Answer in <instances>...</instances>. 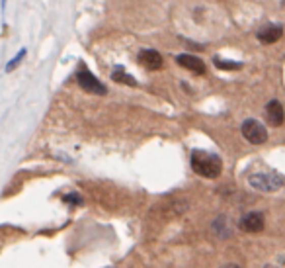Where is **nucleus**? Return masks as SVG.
<instances>
[{
    "mask_svg": "<svg viewBox=\"0 0 285 268\" xmlns=\"http://www.w3.org/2000/svg\"><path fill=\"white\" fill-rule=\"evenodd\" d=\"M281 35H283V28L281 26H275V23H270V26L262 28L260 32L256 34V37L260 39L262 43H275V41L281 39Z\"/></svg>",
    "mask_w": 285,
    "mask_h": 268,
    "instance_id": "obj_9",
    "label": "nucleus"
},
{
    "mask_svg": "<svg viewBox=\"0 0 285 268\" xmlns=\"http://www.w3.org/2000/svg\"><path fill=\"white\" fill-rule=\"evenodd\" d=\"M191 168L203 178H217L223 170V161L219 155L207 151H191L190 155Z\"/></svg>",
    "mask_w": 285,
    "mask_h": 268,
    "instance_id": "obj_1",
    "label": "nucleus"
},
{
    "mask_svg": "<svg viewBox=\"0 0 285 268\" xmlns=\"http://www.w3.org/2000/svg\"><path fill=\"white\" fill-rule=\"evenodd\" d=\"M223 268H240V266H238V264H225Z\"/></svg>",
    "mask_w": 285,
    "mask_h": 268,
    "instance_id": "obj_14",
    "label": "nucleus"
},
{
    "mask_svg": "<svg viewBox=\"0 0 285 268\" xmlns=\"http://www.w3.org/2000/svg\"><path fill=\"white\" fill-rule=\"evenodd\" d=\"M4 6H6V0H2V10H4Z\"/></svg>",
    "mask_w": 285,
    "mask_h": 268,
    "instance_id": "obj_16",
    "label": "nucleus"
},
{
    "mask_svg": "<svg viewBox=\"0 0 285 268\" xmlns=\"http://www.w3.org/2000/svg\"><path fill=\"white\" fill-rule=\"evenodd\" d=\"M176 63H178L182 69L191 70L195 75H205V70H207L202 59L191 55V53H180V55H176Z\"/></svg>",
    "mask_w": 285,
    "mask_h": 268,
    "instance_id": "obj_6",
    "label": "nucleus"
},
{
    "mask_svg": "<svg viewBox=\"0 0 285 268\" xmlns=\"http://www.w3.org/2000/svg\"><path fill=\"white\" fill-rule=\"evenodd\" d=\"M137 61H139V65L149 70H158L164 67V59L155 49H141L137 55Z\"/></svg>",
    "mask_w": 285,
    "mask_h": 268,
    "instance_id": "obj_5",
    "label": "nucleus"
},
{
    "mask_svg": "<svg viewBox=\"0 0 285 268\" xmlns=\"http://www.w3.org/2000/svg\"><path fill=\"white\" fill-rule=\"evenodd\" d=\"M76 82H78V86H80L82 90H86L88 94H96V96H106L107 94L106 84L100 81L96 75H92L84 63L78 65V70H76Z\"/></svg>",
    "mask_w": 285,
    "mask_h": 268,
    "instance_id": "obj_3",
    "label": "nucleus"
},
{
    "mask_svg": "<svg viewBox=\"0 0 285 268\" xmlns=\"http://www.w3.org/2000/svg\"><path fill=\"white\" fill-rule=\"evenodd\" d=\"M285 178L279 173H256L248 176V184L260 192H277L283 186Z\"/></svg>",
    "mask_w": 285,
    "mask_h": 268,
    "instance_id": "obj_2",
    "label": "nucleus"
},
{
    "mask_svg": "<svg viewBox=\"0 0 285 268\" xmlns=\"http://www.w3.org/2000/svg\"><path fill=\"white\" fill-rule=\"evenodd\" d=\"M266 119L272 128H281L283 126V106L279 100H270L266 104Z\"/></svg>",
    "mask_w": 285,
    "mask_h": 268,
    "instance_id": "obj_7",
    "label": "nucleus"
},
{
    "mask_svg": "<svg viewBox=\"0 0 285 268\" xmlns=\"http://www.w3.org/2000/svg\"><path fill=\"white\" fill-rule=\"evenodd\" d=\"M240 131H242L244 139L248 141V143H252V145H262V143L268 141V129L264 128V124H260V121L254 119V117L244 119Z\"/></svg>",
    "mask_w": 285,
    "mask_h": 268,
    "instance_id": "obj_4",
    "label": "nucleus"
},
{
    "mask_svg": "<svg viewBox=\"0 0 285 268\" xmlns=\"http://www.w3.org/2000/svg\"><path fill=\"white\" fill-rule=\"evenodd\" d=\"M24 57H25V49H20V53H16V57L10 59V61L6 63V67H4V69H6V72H12V70L16 69L20 63H22V59H24Z\"/></svg>",
    "mask_w": 285,
    "mask_h": 268,
    "instance_id": "obj_12",
    "label": "nucleus"
},
{
    "mask_svg": "<svg viewBox=\"0 0 285 268\" xmlns=\"http://www.w3.org/2000/svg\"><path fill=\"white\" fill-rule=\"evenodd\" d=\"M213 63L217 65V69H223V70H237L242 67L240 61H229V59H221V57H215Z\"/></svg>",
    "mask_w": 285,
    "mask_h": 268,
    "instance_id": "obj_11",
    "label": "nucleus"
},
{
    "mask_svg": "<svg viewBox=\"0 0 285 268\" xmlns=\"http://www.w3.org/2000/svg\"><path fill=\"white\" fill-rule=\"evenodd\" d=\"M264 268H279V266H275V264H266Z\"/></svg>",
    "mask_w": 285,
    "mask_h": 268,
    "instance_id": "obj_15",
    "label": "nucleus"
},
{
    "mask_svg": "<svg viewBox=\"0 0 285 268\" xmlns=\"http://www.w3.org/2000/svg\"><path fill=\"white\" fill-rule=\"evenodd\" d=\"M111 81L113 82H119V84H127V86H137V79L135 77H131L129 72H125L123 69V65H118L116 69L111 70Z\"/></svg>",
    "mask_w": 285,
    "mask_h": 268,
    "instance_id": "obj_10",
    "label": "nucleus"
},
{
    "mask_svg": "<svg viewBox=\"0 0 285 268\" xmlns=\"http://www.w3.org/2000/svg\"><path fill=\"white\" fill-rule=\"evenodd\" d=\"M63 200H65L67 204H71V206H80V204H82V198H80L78 194H67Z\"/></svg>",
    "mask_w": 285,
    "mask_h": 268,
    "instance_id": "obj_13",
    "label": "nucleus"
},
{
    "mask_svg": "<svg viewBox=\"0 0 285 268\" xmlns=\"http://www.w3.org/2000/svg\"><path fill=\"white\" fill-rule=\"evenodd\" d=\"M240 225H242V229H246L248 233H258V231L264 229V213H260V211H250V213H246V215L242 217Z\"/></svg>",
    "mask_w": 285,
    "mask_h": 268,
    "instance_id": "obj_8",
    "label": "nucleus"
}]
</instances>
